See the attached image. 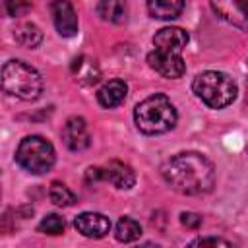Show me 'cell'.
Listing matches in <instances>:
<instances>
[{
    "mask_svg": "<svg viewBox=\"0 0 248 248\" xmlns=\"http://www.w3.org/2000/svg\"><path fill=\"white\" fill-rule=\"evenodd\" d=\"M161 174L172 190L184 196L207 194L215 184L213 163L198 151H184L172 155L161 167Z\"/></svg>",
    "mask_w": 248,
    "mask_h": 248,
    "instance_id": "1",
    "label": "cell"
},
{
    "mask_svg": "<svg viewBox=\"0 0 248 248\" xmlns=\"http://www.w3.org/2000/svg\"><path fill=\"white\" fill-rule=\"evenodd\" d=\"M134 122L138 130L143 134H149V136L165 134L172 130L176 124V108L167 95L155 93L136 105Z\"/></svg>",
    "mask_w": 248,
    "mask_h": 248,
    "instance_id": "2",
    "label": "cell"
},
{
    "mask_svg": "<svg viewBox=\"0 0 248 248\" xmlns=\"http://www.w3.org/2000/svg\"><path fill=\"white\" fill-rule=\"evenodd\" d=\"M2 87L16 99L35 101L43 93V78L23 60H8L2 66Z\"/></svg>",
    "mask_w": 248,
    "mask_h": 248,
    "instance_id": "3",
    "label": "cell"
},
{
    "mask_svg": "<svg viewBox=\"0 0 248 248\" xmlns=\"http://www.w3.org/2000/svg\"><path fill=\"white\" fill-rule=\"evenodd\" d=\"M192 89L198 99H202V103H205L209 108H225L236 99L234 79L229 74L217 70L198 74L192 81Z\"/></svg>",
    "mask_w": 248,
    "mask_h": 248,
    "instance_id": "4",
    "label": "cell"
},
{
    "mask_svg": "<svg viewBox=\"0 0 248 248\" xmlns=\"http://www.w3.org/2000/svg\"><path fill=\"white\" fill-rule=\"evenodd\" d=\"M16 161L23 170L31 174H45L52 169L56 153L52 143L43 136H27L16 149Z\"/></svg>",
    "mask_w": 248,
    "mask_h": 248,
    "instance_id": "5",
    "label": "cell"
},
{
    "mask_svg": "<svg viewBox=\"0 0 248 248\" xmlns=\"http://www.w3.org/2000/svg\"><path fill=\"white\" fill-rule=\"evenodd\" d=\"M147 64L161 74L163 78L169 79H176L182 78L186 72V64L182 58V52H170V50H161V48H153L147 54Z\"/></svg>",
    "mask_w": 248,
    "mask_h": 248,
    "instance_id": "6",
    "label": "cell"
},
{
    "mask_svg": "<svg viewBox=\"0 0 248 248\" xmlns=\"http://www.w3.org/2000/svg\"><path fill=\"white\" fill-rule=\"evenodd\" d=\"M211 8L227 23L248 29V0H211Z\"/></svg>",
    "mask_w": 248,
    "mask_h": 248,
    "instance_id": "7",
    "label": "cell"
},
{
    "mask_svg": "<svg viewBox=\"0 0 248 248\" xmlns=\"http://www.w3.org/2000/svg\"><path fill=\"white\" fill-rule=\"evenodd\" d=\"M50 14L56 31L62 37H74L78 33V14L70 0H52Z\"/></svg>",
    "mask_w": 248,
    "mask_h": 248,
    "instance_id": "8",
    "label": "cell"
},
{
    "mask_svg": "<svg viewBox=\"0 0 248 248\" xmlns=\"http://www.w3.org/2000/svg\"><path fill=\"white\" fill-rule=\"evenodd\" d=\"M62 141L70 151H83L91 143V136L87 124L81 116H72L66 120L62 128Z\"/></svg>",
    "mask_w": 248,
    "mask_h": 248,
    "instance_id": "9",
    "label": "cell"
},
{
    "mask_svg": "<svg viewBox=\"0 0 248 248\" xmlns=\"http://www.w3.org/2000/svg\"><path fill=\"white\" fill-rule=\"evenodd\" d=\"M74 227H76L78 232H81L87 238H103L110 231V221L103 213L85 211V213H79L74 219Z\"/></svg>",
    "mask_w": 248,
    "mask_h": 248,
    "instance_id": "10",
    "label": "cell"
},
{
    "mask_svg": "<svg viewBox=\"0 0 248 248\" xmlns=\"http://www.w3.org/2000/svg\"><path fill=\"white\" fill-rule=\"evenodd\" d=\"M188 45V33L180 27H163L153 37V46L170 52H182Z\"/></svg>",
    "mask_w": 248,
    "mask_h": 248,
    "instance_id": "11",
    "label": "cell"
},
{
    "mask_svg": "<svg viewBox=\"0 0 248 248\" xmlns=\"http://www.w3.org/2000/svg\"><path fill=\"white\" fill-rule=\"evenodd\" d=\"M103 180L110 182L118 190H128L136 184V174L130 165L122 161H110L107 167H103Z\"/></svg>",
    "mask_w": 248,
    "mask_h": 248,
    "instance_id": "12",
    "label": "cell"
},
{
    "mask_svg": "<svg viewBox=\"0 0 248 248\" xmlns=\"http://www.w3.org/2000/svg\"><path fill=\"white\" fill-rule=\"evenodd\" d=\"M128 93V85L122 79H110L97 91V101L105 108H114L124 103Z\"/></svg>",
    "mask_w": 248,
    "mask_h": 248,
    "instance_id": "13",
    "label": "cell"
},
{
    "mask_svg": "<svg viewBox=\"0 0 248 248\" xmlns=\"http://www.w3.org/2000/svg\"><path fill=\"white\" fill-rule=\"evenodd\" d=\"M184 0H147V12L155 19H174L180 16Z\"/></svg>",
    "mask_w": 248,
    "mask_h": 248,
    "instance_id": "14",
    "label": "cell"
},
{
    "mask_svg": "<svg viewBox=\"0 0 248 248\" xmlns=\"http://www.w3.org/2000/svg\"><path fill=\"white\" fill-rule=\"evenodd\" d=\"M126 0H99L97 16L108 23H122L126 19Z\"/></svg>",
    "mask_w": 248,
    "mask_h": 248,
    "instance_id": "15",
    "label": "cell"
},
{
    "mask_svg": "<svg viewBox=\"0 0 248 248\" xmlns=\"http://www.w3.org/2000/svg\"><path fill=\"white\" fill-rule=\"evenodd\" d=\"M14 39L21 45V46H27V48H35L41 41H43V33L41 29L31 23V21H21L16 25L14 29Z\"/></svg>",
    "mask_w": 248,
    "mask_h": 248,
    "instance_id": "16",
    "label": "cell"
},
{
    "mask_svg": "<svg viewBox=\"0 0 248 248\" xmlns=\"http://www.w3.org/2000/svg\"><path fill=\"white\" fill-rule=\"evenodd\" d=\"M141 234V225L132 217H120L114 229V236L118 242H134Z\"/></svg>",
    "mask_w": 248,
    "mask_h": 248,
    "instance_id": "17",
    "label": "cell"
},
{
    "mask_svg": "<svg viewBox=\"0 0 248 248\" xmlns=\"http://www.w3.org/2000/svg\"><path fill=\"white\" fill-rule=\"evenodd\" d=\"M48 198H50V202H52L54 205H58V207H68V205H74V203H76L74 192H72L66 184H62V182H52V184H50V188H48Z\"/></svg>",
    "mask_w": 248,
    "mask_h": 248,
    "instance_id": "18",
    "label": "cell"
},
{
    "mask_svg": "<svg viewBox=\"0 0 248 248\" xmlns=\"http://www.w3.org/2000/svg\"><path fill=\"white\" fill-rule=\"evenodd\" d=\"M64 227H66L64 219L60 215H56V213L45 215L41 219V223H39V231L45 232V234H62L64 232Z\"/></svg>",
    "mask_w": 248,
    "mask_h": 248,
    "instance_id": "19",
    "label": "cell"
},
{
    "mask_svg": "<svg viewBox=\"0 0 248 248\" xmlns=\"http://www.w3.org/2000/svg\"><path fill=\"white\" fill-rule=\"evenodd\" d=\"M229 246L231 242L229 240H223V238H215V236H205V238H196L190 242V246Z\"/></svg>",
    "mask_w": 248,
    "mask_h": 248,
    "instance_id": "20",
    "label": "cell"
},
{
    "mask_svg": "<svg viewBox=\"0 0 248 248\" xmlns=\"http://www.w3.org/2000/svg\"><path fill=\"white\" fill-rule=\"evenodd\" d=\"M180 223L184 225V227H188V229H198L200 225H202V217L198 215V213H182L180 215Z\"/></svg>",
    "mask_w": 248,
    "mask_h": 248,
    "instance_id": "21",
    "label": "cell"
},
{
    "mask_svg": "<svg viewBox=\"0 0 248 248\" xmlns=\"http://www.w3.org/2000/svg\"><path fill=\"white\" fill-rule=\"evenodd\" d=\"M4 4H6V10H8V14L10 16H16V12H17V0H4Z\"/></svg>",
    "mask_w": 248,
    "mask_h": 248,
    "instance_id": "22",
    "label": "cell"
}]
</instances>
